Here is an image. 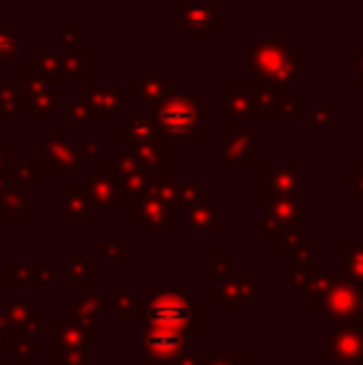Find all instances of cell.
I'll list each match as a JSON object with an SVG mask.
<instances>
[{
	"label": "cell",
	"instance_id": "cell-2",
	"mask_svg": "<svg viewBox=\"0 0 363 365\" xmlns=\"http://www.w3.org/2000/svg\"><path fill=\"white\" fill-rule=\"evenodd\" d=\"M160 120H162V125H165L167 130L184 132L189 125H192V112H189L187 107H182V110H177V112H172V107H167V110L160 115Z\"/></svg>",
	"mask_w": 363,
	"mask_h": 365
},
{
	"label": "cell",
	"instance_id": "cell-1",
	"mask_svg": "<svg viewBox=\"0 0 363 365\" xmlns=\"http://www.w3.org/2000/svg\"><path fill=\"white\" fill-rule=\"evenodd\" d=\"M189 306L182 301V298L175 296H165L152 306V316L157 318L160 323H184L189 316Z\"/></svg>",
	"mask_w": 363,
	"mask_h": 365
}]
</instances>
